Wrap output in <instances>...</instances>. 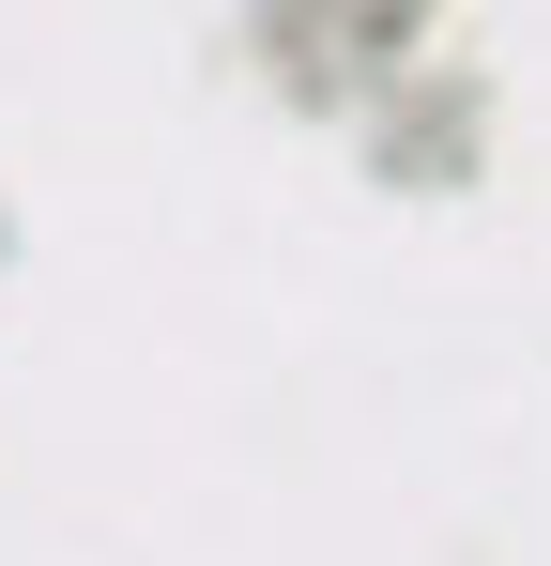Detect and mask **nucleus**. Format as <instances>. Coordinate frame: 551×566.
I'll use <instances>...</instances> for the list:
<instances>
[{
  "instance_id": "f257e3e1",
  "label": "nucleus",
  "mask_w": 551,
  "mask_h": 566,
  "mask_svg": "<svg viewBox=\"0 0 551 566\" xmlns=\"http://www.w3.org/2000/svg\"><path fill=\"white\" fill-rule=\"evenodd\" d=\"M414 15H429V0H353V31H367V62H398V46H414Z\"/></svg>"
}]
</instances>
